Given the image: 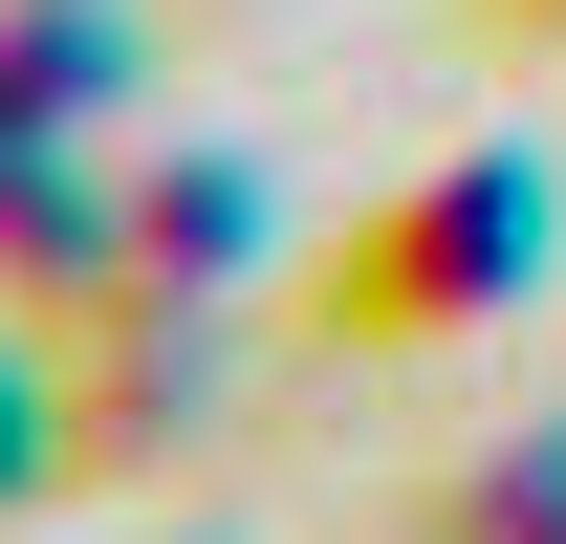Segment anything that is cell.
Instances as JSON below:
<instances>
[{
    "mask_svg": "<svg viewBox=\"0 0 566 544\" xmlns=\"http://www.w3.org/2000/svg\"><path fill=\"white\" fill-rule=\"evenodd\" d=\"M523 262H545V175H501V153H480V175H436V197L327 283V327H349V348H415V327H458V305H501Z\"/></svg>",
    "mask_w": 566,
    "mask_h": 544,
    "instance_id": "1",
    "label": "cell"
}]
</instances>
